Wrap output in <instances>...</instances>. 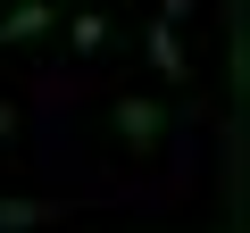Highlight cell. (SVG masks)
Listing matches in <instances>:
<instances>
[{
	"label": "cell",
	"mask_w": 250,
	"mask_h": 233,
	"mask_svg": "<svg viewBox=\"0 0 250 233\" xmlns=\"http://www.w3.org/2000/svg\"><path fill=\"white\" fill-rule=\"evenodd\" d=\"M108 125H117V142H125V150H159V142H167V108H159V100H142V92H125Z\"/></svg>",
	"instance_id": "cell-1"
},
{
	"label": "cell",
	"mask_w": 250,
	"mask_h": 233,
	"mask_svg": "<svg viewBox=\"0 0 250 233\" xmlns=\"http://www.w3.org/2000/svg\"><path fill=\"white\" fill-rule=\"evenodd\" d=\"M50 25H59L50 0H17V9L0 17V50H9V42H34V34H50Z\"/></svg>",
	"instance_id": "cell-2"
},
{
	"label": "cell",
	"mask_w": 250,
	"mask_h": 233,
	"mask_svg": "<svg viewBox=\"0 0 250 233\" xmlns=\"http://www.w3.org/2000/svg\"><path fill=\"white\" fill-rule=\"evenodd\" d=\"M59 208L50 200H9V192H0V233H42Z\"/></svg>",
	"instance_id": "cell-3"
},
{
	"label": "cell",
	"mask_w": 250,
	"mask_h": 233,
	"mask_svg": "<svg viewBox=\"0 0 250 233\" xmlns=\"http://www.w3.org/2000/svg\"><path fill=\"white\" fill-rule=\"evenodd\" d=\"M150 67H159V75H184V42H175V25H150Z\"/></svg>",
	"instance_id": "cell-4"
},
{
	"label": "cell",
	"mask_w": 250,
	"mask_h": 233,
	"mask_svg": "<svg viewBox=\"0 0 250 233\" xmlns=\"http://www.w3.org/2000/svg\"><path fill=\"white\" fill-rule=\"evenodd\" d=\"M100 42H108V17L83 9V17H75V50H100Z\"/></svg>",
	"instance_id": "cell-5"
}]
</instances>
